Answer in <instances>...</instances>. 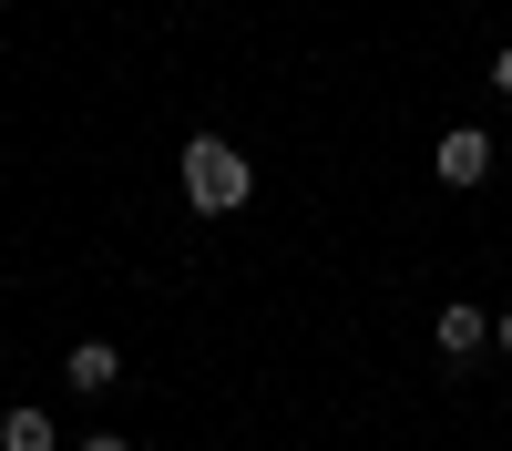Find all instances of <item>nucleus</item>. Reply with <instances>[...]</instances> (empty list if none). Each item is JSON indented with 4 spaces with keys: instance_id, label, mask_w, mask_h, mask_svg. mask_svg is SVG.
Returning <instances> with one entry per match:
<instances>
[{
    "instance_id": "f03ea898",
    "label": "nucleus",
    "mask_w": 512,
    "mask_h": 451,
    "mask_svg": "<svg viewBox=\"0 0 512 451\" xmlns=\"http://www.w3.org/2000/svg\"><path fill=\"white\" fill-rule=\"evenodd\" d=\"M431 175L441 185H482L492 175V134H482V123H451V134L431 144Z\"/></svg>"
},
{
    "instance_id": "f257e3e1",
    "label": "nucleus",
    "mask_w": 512,
    "mask_h": 451,
    "mask_svg": "<svg viewBox=\"0 0 512 451\" xmlns=\"http://www.w3.org/2000/svg\"><path fill=\"white\" fill-rule=\"evenodd\" d=\"M246 195H256V164L226 134H195L185 144V205H195V216H236Z\"/></svg>"
},
{
    "instance_id": "20e7f679",
    "label": "nucleus",
    "mask_w": 512,
    "mask_h": 451,
    "mask_svg": "<svg viewBox=\"0 0 512 451\" xmlns=\"http://www.w3.org/2000/svg\"><path fill=\"white\" fill-rule=\"evenodd\" d=\"M62 369H72V390H113V380H123V349H113V339H72Z\"/></svg>"
},
{
    "instance_id": "39448f33",
    "label": "nucleus",
    "mask_w": 512,
    "mask_h": 451,
    "mask_svg": "<svg viewBox=\"0 0 512 451\" xmlns=\"http://www.w3.org/2000/svg\"><path fill=\"white\" fill-rule=\"evenodd\" d=\"M0 451H52V421L41 410H0Z\"/></svg>"
},
{
    "instance_id": "0eeeda50",
    "label": "nucleus",
    "mask_w": 512,
    "mask_h": 451,
    "mask_svg": "<svg viewBox=\"0 0 512 451\" xmlns=\"http://www.w3.org/2000/svg\"><path fill=\"white\" fill-rule=\"evenodd\" d=\"M492 82H502V93H512V41H502V52H492Z\"/></svg>"
},
{
    "instance_id": "423d86ee",
    "label": "nucleus",
    "mask_w": 512,
    "mask_h": 451,
    "mask_svg": "<svg viewBox=\"0 0 512 451\" xmlns=\"http://www.w3.org/2000/svg\"><path fill=\"white\" fill-rule=\"evenodd\" d=\"M82 451H134V441H123V431H93V441H82Z\"/></svg>"
},
{
    "instance_id": "7ed1b4c3",
    "label": "nucleus",
    "mask_w": 512,
    "mask_h": 451,
    "mask_svg": "<svg viewBox=\"0 0 512 451\" xmlns=\"http://www.w3.org/2000/svg\"><path fill=\"white\" fill-rule=\"evenodd\" d=\"M482 339H492V318H482V308H461V298H451V308H441V318H431V349H441V359H451V369H461V359H472V349H482Z\"/></svg>"
},
{
    "instance_id": "6e6552de",
    "label": "nucleus",
    "mask_w": 512,
    "mask_h": 451,
    "mask_svg": "<svg viewBox=\"0 0 512 451\" xmlns=\"http://www.w3.org/2000/svg\"><path fill=\"white\" fill-rule=\"evenodd\" d=\"M492 339H502V349H512V308H502V318H492Z\"/></svg>"
}]
</instances>
